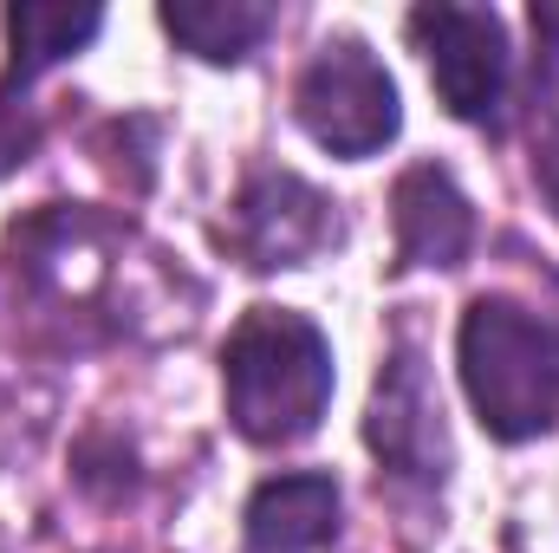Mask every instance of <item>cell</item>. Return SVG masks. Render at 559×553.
Returning a JSON list of instances; mask_svg holds the SVG:
<instances>
[{
  "mask_svg": "<svg viewBox=\"0 0 559 553\" xmlns=\"http://www.w3.org/2000/svg\"><path fill=\"white\" fill-rule=\"evenodd\" d=\"M138 235L98 209H39L7 228L0 248V326L20 345L85 352L138 332L163 268Z\"/></svg>",
  "mask_w": 559,
  "mask_h": 553,
  "instance_id": "cell-1",
  "label": "cell"
},
{
  "mask_svg": "<svg viewBox=\"0 0 559 553\" xmlns=\"http://www.w3.org/2000/svg\"><path fill=\"white\" fill-rule=\"evenodd\" d=\"M222 398L228 423L261 449L312 436L332 404V339L293 306L241 313L222 345Z\"/></svg>",
  "mask_w": 559,
  "mask_h": 553,
  "instance_id": "cell-2",
  "label": "cell"
},
{
  "mask_svg": "<svg viewBox=\"0 0 559 553\" xmlns=\"http://www.w3.org/2000/svg\"><path fill=\"white\" fill-rule=\"evenodd\" d=\"M455 365L488 436L527 443L559 423V326L547 313L508 293L468 299L455 332Z\"/></svg>",
  "mask_w": 559,
  "mask_h": 553,
  "instance_id": "cell-3",
  "label": "cell"
},
{
  "mask_svg": "<svg viewBox=\"0 0 559 553\" xmlns=\"http://www.w3.org/2000/svg\"><path fill=\"white\" fill-rule=\"evenodd\" d=\"M293 118H299V131L319 143V150H332V156H345V163L378 156L384 143L404 131L397 79H391L384 59H378L365 39H352V33L325 39V46L306 59L299 85H293Z\"/></svg>",
  "mask_w": 559,
  "mask_h": 553,
  "instance_id": "cell-4",
  "label": "cell"
},
{
  "mask_svg": "<svg viewBox=\"0 0 559 553\" xmlns=\"http://www.w3.org/2000/svg\"><path fill=\"white\" fill-rule=\"evenodd\" d=\"M411 39H417L429 85L449 105V118L488 125L501 111V98H508V26L495 7L429 0L411 13Z\"/></svg>",
  "mask_w": 559,
  "mask_h": 553,
  "instance_id": "cell-5",
  "label": "cell"
},
{
  "mask_svg": "<svg viewBox=\"0 0 559 553\" xmlns=\"http://www.w3.org/2000/svg\"><path fill=\"white\" fill-rule=\"evenodd\" d=\"M222 242L254 268V274H274V268H312L325 248H338V209L293 169H254L228 209V228Z\"/></svg>",
  "mask_w": 559,
  "mask_h": 553,
  "instance_id": "cell-6",
  "label": "cell"
},
{
  "mask_svg": "<svg viewBox=\"0 0 559 553\" xmlns=\"http://www.w3.org/2000/svg\"><path fill=\"white\" fill-rule=\"evenodd\" d=\"M365 443L384 469L411 475V482H442L449 475V430H442V398L429 385L411 345H397L371 385V411H365Z\"/></svg>",
  "mask_w": 559,
  "mask_h": 553,
  "instance_id": "cell-7",
  "label": "cell"
},
{
  "mask_svg": "<svg viewBox=\"0 0 559 553\" xmlns=\"http://www.w3.org/2000/svg\"><path fill=\"white\" fill-rule=\"evenodd\" d=\"M397 268H462L475 248V209L442 163H411L391 189Z\"/></svg>",
  "mask_w": 559,
  "mask_h": 553,
  "instance_id": "cell-8",
  "label": "cell"
},
{
  "mask_svg": "<svg viewBox=\"0 0 559 553\" xmlns=\"http://www.w3.org/2000/svg\"><path fill=\"white\" fill-rule=\"evenodd\" d=\"M338 534V482L319 469L267 475L241 508L248 553H319Z\"/></svg>",
  "mask_w": 559,
  "mask_h": 553,
  "instance_id": "cell-9",
  "label": "cell"
},
{
  "mask_svg": "<svg viewBox=\"0 0 559 553\" xmlns=\"http://www.w3.org/2000/svg\"><path fill=\"white\" fill-rule=\"evenodd\" d=\"M163 33L209 59V66H241L267 33H274V7L267 0H163Z\"/></svg>",
  "mask_w": 559,
  "mask_h": 553,
  "instance_id": "cell-10",
  "label": "cell"
},
{
  "mask_svg": "<svg viewBox=\"0 0 559 553\" xmlns=\"http://www.w3.org/2000/svg\"><path fill=\"white\" fill-rule=\"evenodd\" d=\"M98 26H105L98 7H52V0L7 7V85H33L39 72L72 59Z\"/></svg>",
  "mask_w": 559,
  "mask_h": 553,
  "instance_id": "cell-11",
  "label": "cell"
},
{
  "mask_svg": "<svg viewBox=\"0 0 559 553\" xmlns=\"http://www.w3.org/2000/svg\"><path fill=\"white\" fill-rule=\"evenodd\" d=\"M534 189L547 196V209L559 215V111L540 125V138H534Z\"/></svg>",
  "mask_w": 559,
  "mask_h": 553,
  "instance_id": "cell-12",
  "label": "cell"
},
{
  "mask_svg": "<svg viewBox=\"0 0 559 553\" xmlns=\"http://www.w3.org/2000/svg\"><path fill=\"white\" fill-rule=\"evenodd\" d=\"M534 33H540V39H559V0H540V7H534Z\"/></svg>",
  "mask_w": 559,
  "mask_h": 553,
  "instance_id": "cell-13",
  "label": "cell"
}]
</instances>
